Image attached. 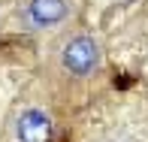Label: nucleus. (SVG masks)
<instances>
[{
  "mask_svg": "<svg viewBox=\"0 0 148 142\" xmlns=\"http://www.w3.org/2000/svg\"><path fill=\"white\" fill-rule=\"evenodd\" d=\"M66 18V0H30L27 3V21L30 27L45 30Z\"/></svg>",
  "mask_w": 148,
  "mask_h": 142,
  "instance_id": "obj_3",
  "label": "nucleus"
},
{
  "mask_svg": "<svg viewBox=\"0 0 148 142\" xmlns=\"http://www.w3.org/2000/svg\"><path fill=\"white\" fill-rule=\"evenodd\" d=\"M15 142H51V118L42 109H24L15 121Z\"/></svg>",
  "mask_w": 148,
  "mask_h": 142,
  "instance_id": "obj_2",
  "label": "nucleus"
},
{
  "mask_svg": "<svg viewBox=\"0 0 148 142\" xmlns=\"http://www.w3.org/2000/svg\"><path fill=\"white\" fill-rule=\"evenodd\" d=\"M60 64H64L66 73H73V76H79V79L91 76V73L100 67V45H97V39L88 36V33L73 36L70 43L64 45Z\"/></svg>",
  "mask_w": 148,
  "mask_h": 142,
  "instance_id": "obj_1",
  "label": "nucleus"
}]
</instances>
